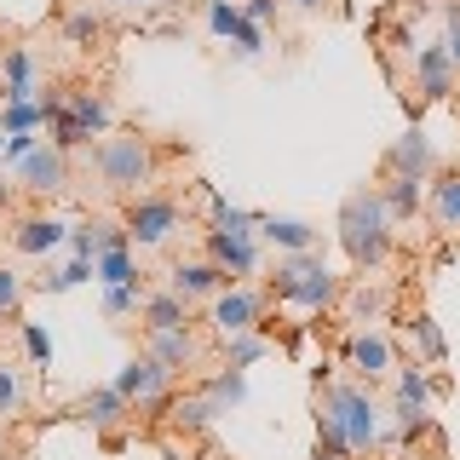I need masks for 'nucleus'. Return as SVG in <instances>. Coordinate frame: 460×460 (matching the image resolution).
I'll list each match as a JSON object with an SVG mask.
<instances>
[{
	"mask_svg": "<svg viewBox=\"0 0 460 460\" xmlns=\"http://www.w3.org/2000/svg\"><path fill=\"white\" fill-rule=\"evenodd\" d=\"M316 426H334L345 438V449H351V460L385 449V438H392L374 385L357 380V374H340V380H328L323 392H316Z\"/></svg>",
	"mask_w": 460,
	"mask_h": 460,
	"instance_id": "1",
	"label": "nucleus"
},
{
	"mask_svg": "<svg viewBox=\"0 0 460 460\" xmlns=\"http://www.w3.org/2000/svg\"><path fill=\"white\" fill-rule=\"evenodd\" d=\"M334 230H340V248L357 270H380L385 259L397 253V225H392V213H385L380 184H357V190L340 201Z\"/></svg>",
	"mask_w": 460,
	"mask_h": 460,
	"instance_id": "2",
	"label": "nucleus"
},
{
	"mask_svg": "<svg viewBox=\"0 0 460 460\" xmlns=\"http://www.w3.org/2000/svg\"><path fill=\"white\" fill-rule=\"evenodd\" d=\"M265 294L277 299V305H288V311L323 316V311H334L345 299V282L334 277V265L311 248V253H277V270H270Z\"/></svg>",
	"mask_w": 460,
	"mask_h": 460,
	"instance_id": "3",
	"label": "nucleus"
},
{
	"mask_svg": "<svg viewBox=\"0 0 460 460\" xmlns=\"http://www.w3.org/2000/svg\"><path fill=\"white\" fill-rule=\"evenodd\" d=\"M93 172L110 196H138L144 184L155 179V144L144 138L138 127H110V133L93 144Z\"/></svg>",
	"mask_w": 460,
	"mask_h": 460,
	"instance_id": "4",
	"label": "nucleus"
},
{
	"mask_svg": "<svg viewBox=\"0 0 460 460\" xmlns=\"http://www.w3.org/2000/svg\"><path fill=\"white\" fill-rule=\"evenodd\" d=\"M115 127V104L98 86H69L64 98H58V110H52V121H47V138L58 144L64 155H75V150H93V138H104Z\"/></svg>",
	"mask_w": 460,
	"mask_h": 460,
	"instance_id": "5",
	"label": "nucleus"
},
{
	"mask_svg": "<svg viewBox=\"0 0 460 460\" xmlns=\"http://www.w3.org/2000/svg\"><path fill=\"white\" fill-rule=\"evenodd\" d=\"M121 225H127V236H133L138 253L167 248V242L184 230V201L167 196V190H138V196H127V219Z\"/></svg>",
	"mask_w": 460,
	"mask_h": 460,
	"instance_id": "6",
	"label": "nucleus"
},
{
	"mask_svg": "<svg viewBox=\"0 0 460 460\" xmlns=\"http://www.w3.org/2000/svg\"><path fill=\"white\" fill-rule=\"evenodd\" d=\"M265 305H270L265 288L230 282L225 294L208 299V323H213V334H219V340H230V334H253V328H265Z\"/></svg>",
	"mask_w": 460,
	"mask_h": 460,
	"instance_id": "7",
	"label": "nucleus"
},
{
	"mask_svg": "<svg viewBox=\"0 0 460 460\" xmlns=\"http://www.w3.org/2000/svg\"><path fill=\"white\" fill-rule=\"evenodd\" d=\"M110 385H115V392H121L127 402H133V414H144V409H167V397H172V374L155 363L150 351L127 357L121 374H115Z\"/></svg>",
	"mask_w": 460,
	"mask_h": 460,
	"instance_id": "8",
	"label": "nucleus"
},
{
	"mask_svg": "<svg viewBox=\"0 0 460 460\" xmlns=\"http://www.w3.org/2000/svg\"><path fill=\"white\" fill-rule=\"evenodd\" d=\"M12 184H18V190H29V196H64V190H69V155L58 150L52 138H40L35 150H29L18 167H12Z\"/></svg>",
	"mask_w": 460,
	"mask_h": 460,
	"instance_id": "9",
	"label": "nucleus"
},
{
	"mask_svg": "<svg viewBox=\"0 0 460 460\" xmlns=\"http://www.w3.org/2000/svg\"><path fill=\"white\" fill-rule=\"evenodd\" d=\"M345 368L357 374V380H392L397 368V345L385 328H357V334H345Z\"/></svg>",
	"mask_w": 460,
	"mask_h": 460,
	"instance_id": "10",
	"label": "nucleus"
},
{
	"mask_svg": "<svg viewBox=\"0 0 460 460\" xmlns=\"http://www.w3.org/2000/svg\"><path fill=\"white\" fill-rule=\"evenodd\" d=\"M460 93V69L455 58L443 52V40H426V47H414V98L420 104H443V98Z\"/></svg>",
	"mask_w": 460,
	"mask_h": 460,
	"instance_id": "11",
	"label": "nucleus"
},
{
	"mask_svg": "<svg viewBox=\"0 0 460 460\" xmlns=\"http://www.w3.org/2000/svg\"><path fill=\"white\" fill-rule=\"evenodd\" d=\"M380 172H385V179H431V172H438V155H431V138H426L420 121H414L409 133L392 138V150H385Z\"/></svg>",
	"mask_w": 460,
	"mask_h": 460,
	"instance_id": "12",
	"label": "nucleus"
},
{
	"mask_svg": "<svg viewBox=\"0 0 460 460\" xmlns=\"http://www.w3.org/2000/svg\"><path fill=\"white\" fill-rule=\"evenodd\" d=\"M47 81H40V58L29 47H0V104H23V98H40Z\"/></svg>",
	"mask_w": 460,
	"mask_h": 460,
	"instance_id": "13",
	"label": "nucleus"
},
{
	"mask_svg": "<svg viewBox=\"0 0 460 460\" xmlns=\"http://www.w3.org/2000/svg\"><path fill=\"white\" fill-rule=\"evenodd\" d=\"M208 259L225 270L230 282H248V277H259V265H265V242H259V236H219V230H208Z\"/></svg>",
	"mask_w": 460,
	"mask_h": 460,
	"instance_id": "14",
	"label": "nucleus"
},
{
	"mask_svg": "<svg viewBox=\"0 0 460 460\" xmlns=\"http://www.w3.org/2000/svg\"><path fill=\"white\" fill-rule=\"evenodd\" d=\"M64 242H69V225L58 219V213H23V219L12 225V248L23 259H40V265H47Z\"/></svg>",
	"mask_w": 460,
	"mask_h": 460,
	"instance_id": "15",
	"label": "nucleus"
},
{
	"mask_svg": "<svg viewBox=\"0 0 460 460\" xmlns=\"http://www.w3.org/2000/svg\"><path fill=\"white\" fill-rule=\"evenodd\" d=\"M167 288H172V294H184L190 305H208L213 294H225V288H230V277L213 265L208 253H201V259H184V265H172V270H167Z\"/></svg>",
	"mask_w": 460,
	"mask_h": 460,
	"instance_id": "16",
	"label": "nucleus"
},
{
	"mask_svg": "<svg viewBox=\"0 0 460 460\" xmlns=\"http://www.w3.org/2000/svg\"><path fill=\"white\" fill-rule=\"evenodd\" d=\"M75 420H81V426H93V431H115V426L133 420V402L115 392V385H93V392H81V397H75Z\"/></svg>",
	"mask_w": 460,
	"mask_h": 460,
	"instance_id": "17",
	"label": "nucleus"
},
{
	"mask_svg": "<svg viewBox=\"0 0 460 460\" xmlns=\"http://www.w3.org/2000/svg\"><path fill=\"white\" fill-rule=\"evenodd\" d=\"M144 351H150L155 363L172 374V380H179L184 368H196V363H201V340L190 334V323H184V328H162V334H150V345H144Z\"/></svg>",
	"mask_w": 460,
	"mask_h": 460,
	"instance_id": "18",
	"label": "nucleus"
},
{
	"mask_svg": "<svg viewBox=\"0 0 460 460\" xmlns=\"http://www.w3.org/2000/svg\"><path fill=\"white\" fill-rule=\"evenodd\" d=\"M426 219L438 230H449V236H460V167L426 179Z\"/></svg>",
	"mask_w": 460,
	"mask_h": 460,
	"instance_id": "19",
	"label": "nucleus"
},
{
	"mask_svg": "<svg viewBox=\"0 0 460 460\" xmlns=\"http://www.w3.org/2000/svg\"><path fill=\"white\" fill-rule=\"evenodd\" d=\"M259 242L277 253H311L316 248V225L288 219V213H259Z\"/></svg>",
	"mask_w": 460,
	"mask_h": 460,
	"instance_id": "20",
	"label": "nucleus"
},
{
	"mask_svg": "<svg viewBox=\"0 0 460 460\" xmlns=\"http://www.w3.org/2000/svg\"><path fill=\"white\" fill-rule=\"evenodd\" d=\"M138 323H144V334H162V328H184V323H190V299L172 294V288H144Z\"/></svg>",
	"mask_w": 460,
	"mask_h": 460,
	"instance_id": "21",
	"label": "nucleus"
},
{
	"mask_svg": "<svg viewBox=\"0 0 460 460\" xmlns=\"http://www.w3.org/2000/svg\"><path fill=\"white\" fill-rule=\"evenodd\" d=\"M167 420L179 431H208L213 420H219V402H213L208 392H179V397H167Z\"/></svg>",
	"mask_w": 460,
	"mask_h": 460,
	"instance_id": "22",
	"label": "nucleus"
},
{
	"mask_svg": "<svg viewBox=\"0 0 460 460\" xmlns=\"http://www.w3.org/2000/svg\"><path fill=\"white\" fill-rule=\"evenodd\" d=\"M409 345H414V363H426V368H443V357H449V340H443V328L431 323V311L409 316Z\"/></svg>",
	"mask_w": 460,
	"mask_h": 460,
	"instance_id": "23",
	"label": "nucleus"
},
{
	"mask_svg": "<svg viewBox=\"0 0 460 460\" xmlns=\"http://www.w3.org/2000/svg\"><path fill=\"white\" fill-rule=\"evenodd\" d=\"M380 196H385V213H392V225H409L414 213H426V179H385Z\"/></svg>",
	"mask_w": 460,
	"mask_h": 460,
	"instance_id": "24",
	"label": "nucleus"
},
{
	"mask_svg": "<svg viewBox=\"0 0 460 460\" xmlns=\"http://www.w3.org/2000/svg\"><path fill=\"white\" fill-rule=\"evenodd\" d=\"M93 282L115 288V282H138V248H104L93 259Z\"/></svg>",
	"mask_w": 460,
	"mask_h": 460,
	"instance_id": "25",
	"label": "nucleus"
},
{
	"mask_svg": "<svg viewBox=\"0 0 460 460\" xmlns=\"http://www.w3.org/2000/svg\"><path fill=\"white\" fill-rule=\"evenodd\" d=\"M201 23H208L213 40H225V47H230L236 29L248 23V18H242V0H201Z\"/></svg>",
	"mask_w": 460,
	"mask_h": 460,
	"instance_id": "26",
	"label": "nucleus"
},
{
	"mask_svg": "<svg viewBox=\"0 0 460 460\" xmlns=\"http://www.w3.org/2000/svg\"><path fill=\"white\" fill-rule=\"evenodd\" d=\"M213 402H219V414H230V409H242L248 402V368H219L208 385H201Z\"/></svg>",
	"mask_w": 460,
	"mask_h": 460,
	"instance_id": "27",
	"label": "nucleus"
},
{
	"mask_svg": "<svg viewBox=\"0 0 460 460\" xmlns=\"http://www.w3.org/2000/svg\"><path fill=\"white\" fill-rule=\"evenodd\" d=\"M219 351H225V368H253V363H265L270 357V340L259 334H230V340H219Z\"/></svg>",
	"mask_w": 460,
	"mask_h": 460,
	"instance_id": "28",
	"label": "nucleus"
},
{
	"mask_svg": "<svg viewBox=\"0 0 460 460\" xmlns=\"http://www.w3.org/2000/svg\"><path fill=\"white\" fill-rule=\"evenodd\" d=\"M64 35H69V47H93V40H104V12H98V6H69L64 12Z\"/></svg>",
	"mask_w": 460,
	"mask_h": 460,
	"instance_id": "29",
	"label": "nucleus"
},
{
	"mask_svg": "<svg viewBox=\"0 0 460 460\" xmlns=\"http://www.w3.org/2000/svg\"><path fill=\"white\" fill-rule=\"evenodd\" d=\"M138 305H144V282H115V288H104V316H110V323L138 316Z\"/></svg>",
	"mask_w": 460,
	"mask_h": 460,
	"instance_id": "30",
	"label": "nucleus"
},
{
	"mask_svg": "<svg viewBox=\"0 0 460 460\" xmlns=\"http://www.w3.org/2000/svg\"><path fill=\"white\" fill-rule=\"evenodd\" d=\"M81 282H93V259H69V265H58V270H40V288H47V294H69V288H81Z\"/></svg>",
	"mask_w": 460,
	"mask_h": 460,
	"instance_id": "31",
	"label": "nucleus"
},
{
	"mask_svg": "<svg viewBox=\"0 0 460 460\" xmlns=\"http://www.w3.org/2000/svg\"><path fill=\"white\" fill-rule=\"evenodd\" d=\"M18 340H23V357L35 368H52V334L40 323H18Z\"/></svg>",
	"mask_w": 460,
	"mask_h": 460,
	"instance_id": "32",
	"label": "nucleus"
},
{
	"mask_svg": "<svg viewBox=\"0 0 460 460\" xmlns=\"http://www.w3.org/2000/svg\"><path fill=\"white\" fill-rule=\"evenodd\" d=\"M23 294H29V282L12 265H0V311H6L12 323H18V311H23Z\"/></svg>",
	"mask_w": 460,
	"mask_h": 460,
	"instance_id": "33",
	"label": "nucleus"
},
{
	"mask_svg": "<svg viewBox=\"0 0 460 460\" xmlns=\"http://www.w3.org/2000/svg\"><path fill=\"white\" fill-rule=\"evenodd\" d=\"M230 52H236L242 64L265 58V29H259V23H242V29H236V40H230Z\"/></svg>",
	"mask_w": 460,
	"mask_h": 460,
	"instance_id": "34",
	"label": "nucleus"
},
{
	"mask_svg": "<svg viewBox=\"0 0 460 460\" xmlns=\"http://www.w3.org/2000/svg\"><path fill=\"white\" fill-rule=\"evenodd\" d=\"M18 402H23V380H18L12 363H0V414H12Z\"/></svg>",
	"mask_w": 460,
	"mask_h": 460,
	"instance_id": "35",
	"label": "nucleus"
},
{
	"mask_svg": "<svg viewBox=\"0 0 460 460\" xmlns=\"http://www.w3.org/2000/svg\"><path fill=\"white\" fill-rule=\"evenodd\" d=\"M351 305H357V316H380L385 305H392V294H385V288H357Z\"/></svg>",
	"mask_w": 460,
	"mask_h": 460,
	"instance_id": "36",
	"label": "nucleus"
},
{
	"mask_svg": "<svg viewBox=\"0 0 460 460\" xmlns=\"http://www.w3.org/2000/svg\"><path fill=\"white\" fill-rule=\"evenodd\" d=\"M277 12H282V0H242V18L259 23V29H270V23H277Z\"/></svg>",
	"mask_w": 460,
	"mask_h": 460,
	"instance_id": "37",
	"label": "nucleus"
},
{
	"mask_svg": "<svg viewBox=\"0 0 460 460\" xmlns=\"http://www.w3.org/2000/svg\"><path fill=\"white\" fill-rule=\"evenodd\" d=\"M282 6H294V12H328L334 0H282Z\"/></svg>",
	"mask_w": 460,
	"mask_h": 460,
	"instance_id": "38",
	"label": "nucleus"
},
{
	"mask_svg": "<svg viewBox=\"0 0 460 460\" xmlns=\"http://www.w3.org/2000/svg\"><path fill=\"white\" fill-rule=\"evenodd\" d=\"M6 201H12V172L0 167V208H6Z\"/></svg>",
	"mask_w": 460,
	"mask_h": 460,
	"instance_id": "39",
	"label": "nucleus"
},
{
	"mask_svg": "<svg viewBox=\"0 0 460 460\" xmlns=\"http://www.w3.org/2000/svg\"><path fill=\"white\" fill-rule=\"evenodd\" d=\"M6 323H12V316H6V311H0V328H6Z\"/></svg>",
	"mask_w": 460,
	"mask_h": 460,
	"instance_id": "40",
	"label": "nucleus"
},
{
	"mask_svg": "<svg viewBox=\"0 0 460 460\" xmlns=\"http://www.w3.org/2000/svg\"><path fill=\"white\" fill-rule=\"evenodd\" d=\"M0 150H6V133H0Z\"/></svg>",
	"mask_w": 460,
	"mask_h": 460,
	"instance_id": "41",
	"label": "nucleus"
}]
</instances>
